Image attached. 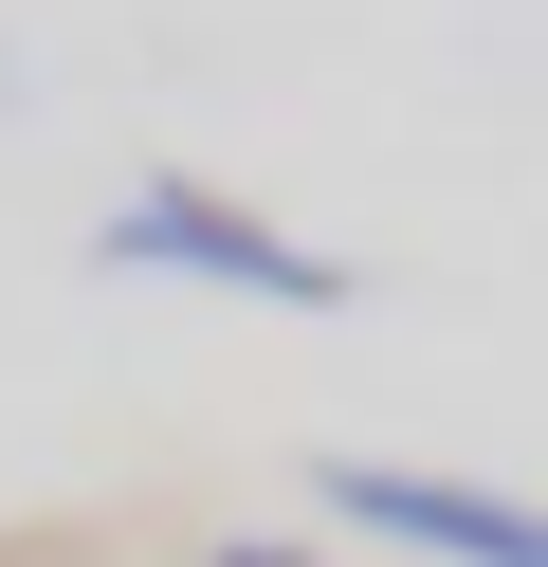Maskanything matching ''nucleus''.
Instances as JSON below:
<instances>
[{"mask_svg": "<svg viewBox=\"0 0 548 567\" xmlns=\"http://www.w3.org/2000/svg\"><path fill=\"white\" fill-rule=\"evenodd\" d=\"M92 257L110 275H183V293H256V311H348V257L329 238H292V220H256V202H219V184H128L92 220Z\"/></svg>", "mask_w": 548, "mask_h": 567, "instance_id": "obj_1", "label": "nucleus"}, {"mask_svg": "<svg viewBox=\"0 0 548 567\" xmlns=\"http://www.w3.org/2000/svg\"><path fill=\"white\" fill-rule=\"evenodd\" d=\"M311 513L384 530V549H421V567H548V513H530V494L438 476V457H311Z\"/></svg>", "mask_w": 548, "mask_h": 567, "instance_id": "obj_2", "label": "nucleus"}, {"mask_svg": "<svg viewBox=\"0 0 548 567\" xmlns=\"http://www.w3.org/2000/svg\"><path fill=\"white\" fill-rule=\"evenodd\" d=\"M201 567H311V549H292V530H219Z\"/></svg>", "mask_w": 548, "mask_h": 567, "instance_id": "obj_3", "label": "nucleus"}, {"mask_svg": "<svg viewBox=\"0 0 548 567\" xmlns=\"http://www.w3.org/2000/svg\"><path fill=\"white\" fill-rule=\"evenodd\" d=\"M0 111H19V74H0Z\"/></svg>", "mask_w": 548, "mask_h": 567, "instance_id": "obj_4", "label": "nucleus"}]
</instances>
